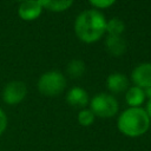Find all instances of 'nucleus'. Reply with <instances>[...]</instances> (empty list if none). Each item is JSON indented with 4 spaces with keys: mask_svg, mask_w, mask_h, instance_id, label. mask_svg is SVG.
<instances>
[{
    "mask_svg": "<svg viewBox=\"0 0 151 151\" xmlns=\"http://www.w3.org/2000/svg\"><path fill=\"white\" fill-rule=\"evenodd\" d=\"M74 32L81 41L96 42L106 32V19L97 9L83 11L76 18Z\"/></svg>",
    "mask_w": 151,
    "mask_h": 151,
    "instance_id": "nucleus-1",
    "label": "nucleus"
},
{
    "mask_svg": "<svg viewBox=\"0 0 151 151\" xmlns=\"http://www.w3.org/2000/svg\"><path fill=\"white\" fill-rule=\"evenodd\" d=\"M150 118L142 107H129L123 111L117 120L118 130L127 137L136 138L143 136L150 127Z\"/></svg>",
    "mask_w": 151,
    "mask_h": 151,
    "instance_id": "nucleus-2",
    "label": "nucleus"
},
{
    "mask_svg": "<svg viewBox=\"0 0 151 151\" xmlns=\"http://www.w3.org/2000/svg\"><path fill=\"white\" fill-rule=\"evenodd\" d=\"M66 87L65 77L58 71H48L40 76L38 80V90L46 97H57Z\"/></svg>",
    "mask_w": 151,
    "mask_h": 151,
    "instance_id": "nucleus-3",
    "label": "nucleus"
},
{
    "mask_svg": "<svg viewBox=\"0 0 151 151\" xmlns=\"http://www.w3.org/2000/svg\"><path fill=\"white\" fill-rule=\"evenodd\" d=\"M91 111L94 116L99 118H111L117 114L119 105L117 99L109 93H98L96 94L90 103Z\"/></svg>",
    "mask_w": 151,
    "mask_h": 151,
    "instance_id": "nucleus-4",
    "label": "nucleus"
},
{
    "mask_svg": "<svg viewBox=\"0 0 151 151\" xmlns=\"http://www.w3.org/2000/svg\"><path fill=\"white\" fill-rule=\"evenodd\" d=\"M27 94V86L20 80H13L6 84L2 90V100L8 105L21 103Z\"/></svg>",
    "mask_w": 151,
    "mask_h": 151,
    "instance_id": "nucleus-5",
    "label": "nucleus"
},
{
    "mask_svg": "<svg viewBox=\"0 0 151 151\" xmlns=\"http://www.w3.org/2000/svg\"><path fill=\"white\" fill-rule=\"evenodd\" d=\"M134 86L146 88L151 85V63H142L137 65L131 73Z\"/></svg>",
    "mask_w": 151,
    "mask_h": 151,
    "instance_id": "nucleus-6",
    "label": "nucleus"
},
{
    "mask_svg": "<svg viewBox=\"0 0 151 151\" xmlns=\"http://www.w3.org/2000/svg\"><path fill=\"white\" fill-rule=\"evenodd\" d=\"M41 12L42 7L38 0H25L20 2L18 8V15L26 21H31L39 18Z\"/></svg>",
    "mask_w": 151,
    "mask_h": 151,
    "instance_id": "nucleus-7",
    "label": "nucleus"
},
{
    "mask_svg": "<svg viewBox=\"0 0 151 151\" xmlns=\"http://www.w3.org/2000/svg\"><path fill=\"white\" fill-rule=\"evenodd\" d=\"M66 101L71 106H73V107H81V109H84L88 104L90 99H88L87 92L83 87L74 86V87L68 90V92L66 94Z\"/></svg>",
    "mask_w": 151,
    "mask_h": 151,
    "instance_id": "nucleus-8",
    "label": "nucleus"
},
{
    "mask_svg": "<svg viewBox=\"0 0 151 151\" xmlns=\"http://www.w3.org/2000/svg\"><path fill=\"white\" fill-rule=\"evenodd\" d=\"M129 80L125 74L114 72L111 73L106 79V87L112 93H122L127 90Z\"/></svg>",
    "mask_w": 151,
    "mask_h": 151,
    "instance_id": "nucleus-9",
    "label": "nucleus"
},
{
    "mask_svg": "<svg viewBox=\"0 0 151 151\" xmlns=\"http://www.w3.org/2000/svg\"><path fill=\"white\" fill-rule=\"evenodd\" d=\"M106 51L113 57H120L126 51V41L122 35H107L105 39Z\"/></svg>",
    "mask_w": 151,
    "mask_h": 151,
    "instance_id": "nucleus-10",
    "label": "nucleus"
},
{
    "mask_svg": "<svg viewBox=\"0 0 151 151\" xmlns=\"http://www.w3.org/2000/svg\"><path fill=\"white\" fill-rule=\"evenodd\" d=\"M145 93L144 90L138 86H132L126 91L125 100L130 107H140V105L145 100Z\"/></svg>",
    "mask_w": 151,
    "mask_h": 151,
    "instance_id": "nucleus-11",
    "label": "nucleus"
},
{
    "mask_svg": "<svg viewBox=\"0 0 151 151\" xmlns=\"http://www.w3.org/2000/svg\"><path fill=\"white\" fill-rule=\"evenodd\" d=\"M42 8H46L52 12H63L66 11L73 4V0H38Z\"/></svg>",
    "mask_w": 151,
    "mask_h": 151,
    "instance_id": "nucleus-12",
    "label": "nucleus"
},
{
    "mask_svg": "<svg viewBox=\"0 0 151 151\" xmlns=\"http://www.w3.org/2000/svg\"><path fill=\"white\" fill-rule=\"evenodd\" d=\"M85 63L80 59H73L71 60L66 66V72L71 78H80L85 73Z\"/></svg>",
    "mask_w": 151,
    "mask_h": 151,
    "instance_id": "nucleus-13",
    "label": "nucleus"
},
{
    "mask_svg": "<svg viewBox=\"0 0 151 151\" xmlns=\"http://www.w3.org/2000/svg\"><path fill=\"white\" fill-rule=\"evenodd\" d=\"M125 29V24L118 18H112L106 21V32L109 35H122Z\"/></svg>",
    "mask_w": 151,
    "mask_h": 151,
    "instance_id": "nucleus-14",
    "label": "nucleus"
},
{
    "mask_svg": "<svg viewBox=\"0 0 151 151\" xmlns=\"http://www.w3.org/2000/svg\"><path fill=\"white\" fill-rule=\"evenodd\" d=\"M94 119H96V116L93 114V112L90 109H83L78 113V123L81 126H90V125H92Z\"/></svg>",
    "mask_w": 151,
    "mask_h": 151,
    "instance_id": "nucleus-15",
    "label": "nucleus"
},
{
    "mask_svg": "<svg viewBox=\"0 0 151 151\" xmlns=\"http://www.w3.org/2000/svg\"><path fill=\"white\" fill-rule=\"evenodd\" d=\"M88 1L96 8H107L116 2V0H88Z\"/></svg>",
    "mask_w": 151,
    "mask_h": 151,
    "instance_id": "nucleus-16",
    "label": "nucleus"
},
{
    "mask_svg": "<svg viewBox=\"0 0 151 151\" xmlns=\"http://www.w3.org/2000/svg\"><path fill=\"white\" fill-rule=\"evenodd\" d=\"M7 127V117H6V113L0 109V136L5 132Z\"/></svg>",
    "mask_w": 151,
    "mask_h": 151,
    "instance_id": "nucleus-17",
    "label": "nucleus"
},
{
    "mask_svg": "<svg viewBox=\"0 0 151 151\" xmlns=\"http://www.w3.org/2000/svg\"><path fill=\"white\" fill-rule=\"evenodd\" d=\"M146 113H147V116H149V118H150V120H151V99H149V101H147V104H146Z\"/></svg>",
    "mask_w": 151,
    "mask_h": 151,
    "instance_id": "nucleus-18",
    "label": "nucleus"
},
{
    "mask_svg": "<svg viewBox=\"0 0 151 151\" xmlns=\"http://www.w3.org/2000/svg\"><path fill=\"white\" fill-rule=\"evenodd\" d=\"M144 93H145V97H147L149 99H151V85L146 88H144Z\"/></svg>",
    "mask_w": 151,
    "mask_h": 151,
    "instance_id": "nucleus-19",
    "label": "nucleus"
},
{
    "mask_svg": "<svg viewBox=\"0 0 151 151\" xmlns=\"http://www.w3.org/2000/svg\"><path fill=\"white\" fill-rule=\"evenodd\" d=\"M18 1H20V2H22V1H25V0H18Z\"/></svg>",
    "mask_w": 151,
    "mask_h": 151,
    "instance_id": "nucleus-20",
    "label": "nucleus"
}]
</instances>
